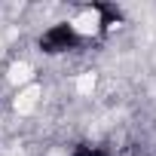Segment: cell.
<instances>
[{
	"label": "cell",
	"mask_w": 156,
	"mask_h": 156,
	"mask_svg": "<svg viewBox=\"0 0 156 156\" xmlns=\"http://www.w3.org/2000/svg\"><path fill=\"white\" fill-rule=\"evenodd\" d=\"M80 43H83V34L70 22H55V25L43 28V34L37 37V49L43 55H64V52H73Z\"/></svg>",
	"instance_id": "1"
},
{
	"label": "cell",
	"mask_w": 156,
	"mask_h": 156,
	"mask_svg": "<svg viewBox=\"0 0 156 156\" xmlns=\"http://www.w3.org/2000/svg\"><path fill=\"white\" fill-rule=\"evenodd\" d=\"M92 9L98 12V31H110V28L119 25V19H122V12H119L113 3H95Z\"/></svg>",
	"instance_id": "2"
},
{
	"label": "cell",
	"mask_w": 156,
	"mask_h": 156,
	"mask_svg": "<svg viewBox=\"0 0 156 156\" xmlns=\"http://www.w3.org/2000/svg\"><path fill=\"white\" fill-rule=\"evenodd\" d=\"M70 156H113L107 147H98V144H76Z\"/></svg>",
	"instance_id": "3"
}]
</instances>
